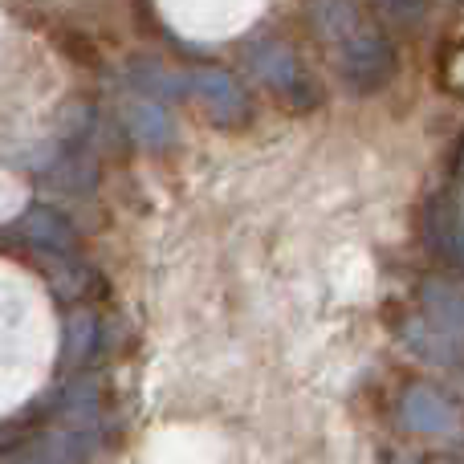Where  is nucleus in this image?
Masks as SVG:
<instances>
[{
    "instance_id": "nucleus-10",
    "label": "nucleus",
    "mask_w": 464,
    "mask_h": 464,
    "mask_svg": "<svg viewBox=\"0 0 464 464\" xmlns=\"http://www.w3.org/2000/svg\"><path fill=\"white\" fill-rule=\"evenodd\" d=\"M98 334H102V326H98V318L86 310V305L65 314V330H62V362L65 367L70 371L86 367L98 351Z\"/></svg>"
},
{
    "instance_id": "nucleus-2",
    "label": "nucleus",
    "mask_w": 464,
    "mask_h": 464,
    "mask_svg": "<svg viewBox=\"0 0 464 464\" xmlns=\"http://www.w3.org/2000/svg\"><path fill=\"white\" fill-rule=\"evenodd\" d=\"M245 70L256 86H265L273 98H281L294 111H310L322 102V90L314 73L302 65V57L277 37H253L245 45Z\"/></svg>"
},
{
    "instance_id": "nucleus-9",
    "label": "nucleus",
    "mask_w": 464,
    "mask_h": 464,
    "mask_svg": "<svg viewBox=\"0 0 464 464\" xmlns=\"http://www.w3.org/2000/svg\"><path fill=\"white\" fill-rule=\"evenodd\" d=\"M45 273H49L53 294L65 297V302H86V297L106 294L102 277L82 256H45Z\"/></svg>"
},
{
    "instance_id": "nucleus-7",
    "label": "nucleus",
    "mask_w": 464,
    "mask_h": 464,
    "mask_svg": "<svg viewBox=\"0 0 464 464\" xmlns=\"http://www.w3.org/2000/svg\"><path fill=\"white\" fill-rule=\"evenodd\" d=\"M460 314H464V305H460V285L457 281H428L424 289H420V310H416V318L424 322V326H432L436 334H444V338H452V343H460Z\"/></svg>"
},
{
    "instance_id": "nucleus-8",
    "label": "nucleus",
    "mask_w": 464,
    "mask_h": 464,
    "mask_svg": "<svg viewBox=\"0 0 464 464\" xmlns=\"http://www.w3.org/2000/svg\"><path fill=\"white\" fill-rule=\"evenodd\" d=\"M403 424H408L411 432L440 436V432H452V424H457V408H452L436 387H411L408 400H403Z\"/></svg>"
},
{
    "instance_id": "nucleus-5",
    "label": "nucleus",
    "mask_w": 464,
    "mask_h": 464,
    "mask_svg": "<svg viewBox=\"0 0 464 464\" xmlns=\"http://www.w3.org/2000/svg\"><path fill=\"white\" fill-rule=\"evenodd\" d=\"M13 237L24 240V245L41 256H78L82 253L78 228H73L57 208H49V204H29V208L16 217Z\"/></svg>"
},
{
    "instance_id": "nucleus-6",
    "label": "nucleus",
    "mask_w": 464,
    "mask_h": 464,
    "mask_svg": "<svg viewBox=\"0 0 464 464\" xmlns=\"http://www.w3.org/2000/svg\"><path fill=\"white\" fill-rule=\"evenodd\" d=\"M424 240L440 261L449 265H460V188L452 184L449 192H436L432 204H428V217H424Z\"/></svg>"
},
{
    "instance_id": "nucleus-3",
    "label": "nucleus",
    "mask_w": 464,
    "mask_h": 464,
    "mask_svg": "<svg viewBox=\"0 0 464 464\" xmlns=\"http://www.w3.org/2000/svg\"><path fill=\"white\" fill-rule=\"evenodd\" d=\"M184 98H192L212 122L232 127V122L248 119V98L237 73L220 70V65H192L184 70Z\"/></svg>"
},
{
    "instance_id": "nucleus-1",
    "label": "nucleus",
    "mask_w": 464,
    "mask_h": 464,
    "mask_svg": "<svg viewBox=\"0 0 464 464\" xmlns=\"http://www.w3.org/2000/svg\"><path fill=\"white\" fill-rule=\"evenodd\" d=\"M310 24L351 94H375L395 73V45L359 0H310Z\"/></svg>"
},
{
    "instance_id": "nucleus-4",
    "label": "nucleus",
    "mask_w": 464,
    "mask_h": 464,
    "mask_svg": "<svg viewBox=\"0 0 464 464\" xmlns=\"http://www.w3.org/2000/svg\"><path fill=\"white\" fill-rule=\"evenodd\" d=\"M114 122L122 127V135L135 147H147V151H163V147L176 143V119L163 102L147 94H135V90L119 86V102H114Z\"/></svg>"
},
{
    "instance_id": "nucleus-11",
    "label": "nucleus",
    "mask_w": 464,
    "mask_h": 464,
    "mask_svg": "<svg viewBox=\"0 0 464 464\" xmlns=\"http://www.w3.org/2000/svg\"><path fill=\"white\" fill-rule=\"evenodd\" d=\"M375 21H392V24H420L428 16V0H371Z\"/></svg>"
}]
</instances>
